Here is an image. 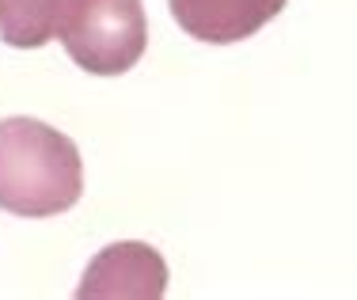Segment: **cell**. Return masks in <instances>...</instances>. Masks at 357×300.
I'll return each instance as SVG.
<instances>
[{
  "label": "cell",
  "instance_id": "7a4b0ae2",
  "mask_svg": "<svg viewBox=\"0 0 357 300\" xmlns=\"http://www.w3.org/2000/svg\"><path fill=\"white\" fill-rule=\"evenodd\" d=\"M54 31L84 73L118 76L144 50L141 0H57Z\"/></svg>",
  "mask_w": 357,
  "mask_h": 300
},
{
  "label": "cell",
  "instance_id": "6da1fadb",
  "mask_svg": "<svg viewBox=\"0 0 357 300\" xmlns=\"http://www.w3.org/2000/svg\"><path fill=\"white\" fill-rule=\"evenodd\" d=\"M80 152L65 133L35 118L0 122V209L54 217L80 202Z\"/></svg>",
  "mask_w": 357,
  "mask_h": 300
}]
</instances>
